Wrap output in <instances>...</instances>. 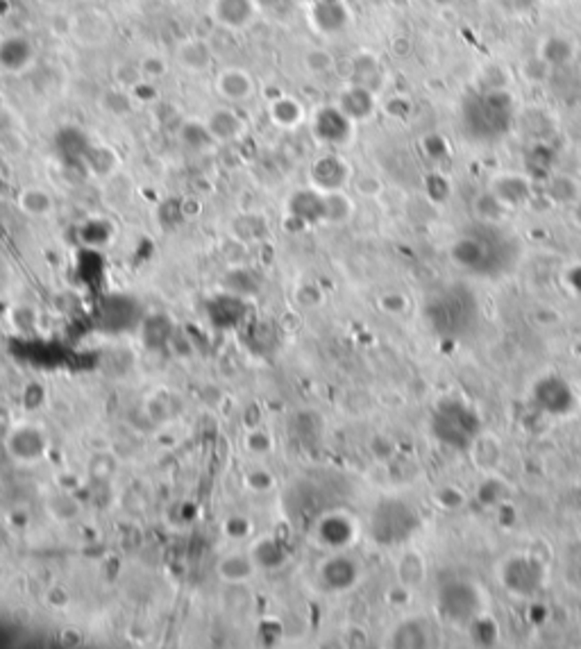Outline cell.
<instances>
[{"mask_svg": "<svg viewBox=\"0 0 581 649\" xmlns=\"http://www.w3.org/2000/svg\"><path fill=\"white\" fill-rule=\"evenodd\" d=\"M345 180H348V166L334 155L321 157V159L312 166L314 189H318V191L322 193L341 191Z\"/></svg>", "mask_w": 581, "mask_h": 649, "instance_id": "cell-6", "label": "cell"}, {"mask_svg": "<svg viewBox=\"0 0 581 649\" xmlns=\"http://www.w3.org/2000/svg\"><path fill=\"white\" fill-rule=\"evenodd\" d=\"M209 14L223 30L241 32L257 21L260 5L257 0H212Z\"/></svg>", "mask_w": 581, "mask_h": 649, "instance_id": "cell-2", "label": "cell"}, {"mask_svg": "<svg viewBox=\"0 0 581 649\" xmlns=\"http://www.w3.org/2000/svg\"><path fill=\"white\" fill-rule=\"evenodd\" d=\"M212 48L205 39H187L177 46V64L189 73H205L212 66Z\"/></svg>", "mask_w": 581, "mask_h": 649, "instance_id": "cell-9", "label": "cell"}, {"mask_svg": "<svg viewBox=\"0 0 581 649\" xmlns=\"http://www.w3.org/2000/svg\"><path fill=\"white\" fill-rule=\"evenodd\" d=\"M7 450L14 454L19 461H36L46 452V438L42 431H36L35 427H23L16 429L10 438H7Z\"/></svg>", "mask_w": 581, "mask_h": 649, "instance_id": "cell-7", "label": "cell"}, {"mask_svg": "<svg viewBox=\"0 0 581 649\" xmlns=\"http://www.w3.org/2000/svg\"><path fill=\"white\" fill-rule=\"evenodd\" d=\"M139 73L145 80H159L168 73V64L161 55H145L139 62Z\"/></svg>", "mask_w": 581, "mask_h": 649, "instance_id": "cell-18", "label": "cell"}, {"mask_svg": "<svg viewBox=\"0 0 581 649\" xmlns=\"http://www.w3.org/2000/svg\"><path fill=\"white\" fill-rule=\"evenodd\" d=\"M507 3V7H511V10H524V7H530L531 0H504Z\"/></svg>", "mask_w": 581, "mask_h": 649, "instance_id": "cell-22", "label": "cell"}, {"mask_svg": "<svg viewBox=\"0 0 581 649\" xmlns=\"http://www.w3.org/2000/svg\"><path fill=\"white\" fill-rule=\"evenodd\" d=\"M268 114L277 127H282V130H293V127L302 125V120H305V107H302V103H298L296 98H290V96H277V98L268 104Z\"/></svg>", "mask_w": 581, "mask_h": 649, "instance_id": "cell-13", "label": "cell"}, {"mask_svg": "<svg viewBox=\"0 0 581 649\" xmlns=\"http://www.w3.org/2000/svg\"><path fill=\"white\" fill-rule=\"evenodd\" d=\"M48 509H50V514L58 520H71L78 515L80 506H78V502L71 498V495L59 493V495H52L50 502H48Z\"/></svg>", "mask_w": 581, "mask_h": 649, "instance_id": "cell-17", "label": "cell"}, {"mask_svg": "<svg viewBox=\"0 0 581 649\" xmlns=\"http://www.w3.org/2000/svg\"><path fill=\"white\" fill-rule=\"evenodd\" d=\"M213 87H216V94L229 104L245 103V100L252 98L254 91H257V82H254V78L250 75V71H245V68L241 66L223 68V71L216 75Z\"/></svg>", "mask_w": 581, "mask_h": 649, "instance_id": "cell-3", "label": "cell"}, {"mask_svg": "<svg viewBox=\"0 0 581 649\" xmlns=\"http://www.w3.org/2000/svg\"><path fill=\"white\" fill-rule=\"evenodd\" d=\"M290 212L305 223L325 220V193L318 189H305L290 197Z\"/></svg>", "mask_w": 581, "mask_h": 649, "instance_id": "cell-10", "label": "cell"}, {"mask_svg": "<svg viewBox=\"0 0 581 649\" xmlns=\"http://www.w3.org/2000/svg\"><path fill=\"white\" fill-rule=\"evenodd\" d=\"M225 534L229 538H245L250 534V522L245 518H229L225 522Z\"/></svg>", "mask_w": 581, "mask_h": 649, "instance_id": "cell-19", "label": "cell"}, {"mask_svg": "<svg viewBox=\"0 0 581 649\" xmlns=\"http://www.w3.org/2000/svg\"><path fill=\"white\" fill-rule=\"evenodd\" d=\"M59 638H62V643L73 645V647H75V645H82L84 634H82V631H78V629L68 627V629H64L62 636H59Z\"/></svg>", "mask_w": 581, "mask_h": 649, "instance_id": "cell-21", "label": "cell"}, {"mask_svg": "<svg viewBox=\"0 0 581 649\" xmlns=\"http://www.w3.org/2000/svg\"><path fill=\"white\" fill-rule=\"evenodd\" d=\"M352 130V120L338 110V104L322 107L314 116V135L322 143H345Z\"/></svg>", "mask_w": 581, "mask_h": 649, "instance_id": "cell-4", "label": "cell"}, {"mask_svg": "<svg viewBox=\"0 0 581 649\" xmlns=\"http://www.w3.org/2000/svg\"><path fill=\"white\" fill-rule=\"evenodd\" d=\"M89 161V168L98 175H112L119 166V157L114 155V151L107 146H100V148H91L87 157Z\"/></svg>", "mask_w": 581, "mask_h": 649, "instance_id": "cell-16", "label": "cell"}, {"mask_svg": "<svg viewBox=\"0 0 581 649\" xmlns=\"http://www.w3.org/2000/svg\"><path fill=\"white\" fill-rule=\"evenodd\" d=\"M32 62L30 42L21 37H12L0 42V66L10 73H21Z\"/></svg>", "mask_w": 581, "mask_h": 649, "instance_id": "cell-12", "label": "cell"}, {"mask_svg": "<svg viewBox=\"0 0 581 649\" xmlns=\"http://www.w3.org/2000/svg\"><path fill=\"white\" fill-rule=\"evenodd\" d=\"M248 447L252 450V452L261 454V452H268L270 447H273V441H270V437L266 434V431H254V434H250L248 437Z\"/></svg>", "mask_w": 581, "mask_h": 649, "instance_id": "cell-20", "label": "cell"}, {"mask_svg": "<svg viewBox=\"0 0 581 649\" xmlns=\"http://www.w3.org/2000/svg\"><path fill=\"white\" fill-rule=\"evenodd\" d=\"M19 207L27 213V216H48L52 212V196L46 189L30 187L21 191L19 196Z\"/></svg>", "mask_w": 581, "mask_h": 649, "instance_id": "cell-15", "label": "cell"}, {"mask_svg": "<svg viewBox=\"0 0 581 649\" xmlns=\"http://www.w3.org/2000/svg\"><path fill=\"white\" fill-rule=\"evenodd\" d=\"M338 110L348 116L350 120H363L368 119L375 110V98L373 91L368 87H361V84H352L341 94L338 98Z\"/></svg>", "mask_w": 581, "mask_h": 649, "instance_id": "cell-8", "label": "cell"}, {"mask_svg": "<svg viewBox=\"0 0 581 649\" xmlns=\"http://www.w3.org/2000/svg\"><path fill=\"white\" fill-rule=\"evenodd\" d=\"M511 112H514L511 96L500 89L472 94L468 96L461 110L463 130L475 139H498L511 125Z\"/></svg>", "mask_w": 581, "mask_h": 649, "instance_id": "cell-1", "label": "cell"}, {"mask_svg": "<svg viewBox=\"0 0 581 649\" xmlns=\"http://www.w3.org/2000/svg\"><path fill=\"white\" fill-rule=\"evenodd\" d=\"M314 21H316V27H321L322 32H337L345 26V10H343L341 3L321 0L314 7Z\"/></svg>", "mask_w": 581, "mask_h": 649, "instance_id": "cell-14", "label": "cell"}, {"mask_svg": "<svg viewBox=\"0 0 581 649\" xmlns=\"http://www.w3.org/2000/svg\"><path fill=\"white\" fill-rule=\"evenodd\" d=\"M254 572H257L254 559L248 554H241V552L223 556V559L218 561V575H221V579L228 583H234V586H241V583H245L248 579H252Z\"/></svg>", "mask_w": 581, "mask_h": 649, "instance_id": "cell-11", "label": "cell"}, {"mask_svg": "<svg viewBox=\"0 0 581 649\" xmlns=\"http://www.w3.org/2000/svg\"><path fill=\"white\" fill-rule=\"evenodd\" d=\"M205 125H207L212 139L218 141V143L236 141L245 135V120L241 119V114L234 110L232 104H223V107H216V110L209 112Z\"/></svg>", "mask_w": 581, "mask_h": 649, "instance_id": "cell-5", "label": "cell"}]
</instances>
